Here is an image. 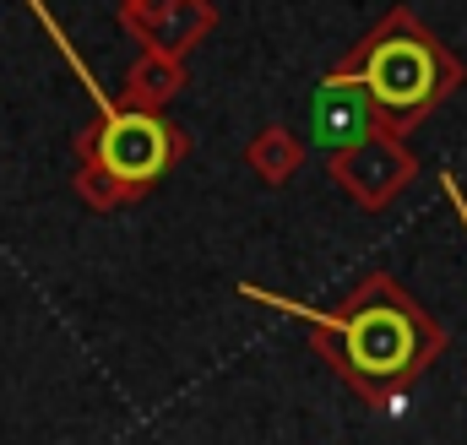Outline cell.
Returning <instances> with one entry per match:
<instances>
[{
	"label": "cell",
	"mask_w": 467,
	"mask_h": 445,
	"mask_svg": "<svg viewBox=\"0 0 467 445\" xmlns=\"http://www.w3.org/2000/svg\"><path fill=\"white\" fill-rule=\"evenodd\" d=\"M441 185H446V196H451V207H457V212H462V222H467V202H462V191H457V180H451V174H446V180H441Z\"/></svg>",
	"instance_id": "cell-10"
},
{
	"label": "cell",
	"mask_w": 467,
	"mask_h": 445,
	"mask_svg": "<svg viewBox=\"0 0 467 445\" xmlns=\"http://www.w3.org/2000/svg\"><path fill=\"white\" fill-rule=\"evenodd\" d=\"M185 82H191L185 77V55L141 44V55L125 71V104H136V109H169L185 93Z\"/></svg>",
	"instance_id": "cell-6"
},
{
	"label": "cell",
	"mask_w": 467,
	"mask_h": 445,
	"mask_svg": "<svg viewBox=\"0 0 467 445\" xmlns=\"http://www.w3.org/2000/svg\"><path fill=\"white\" fill-rule=\"evenodd\" d=\"M239 294L266 305V310H277V316L305 321L310 347L369 408H391L397 397H408L441 364V353H446V326L391 272H364L348 288V299L332 305V310L266 294L255 283H239Z\"/></svg>",
	"instance_id": "cell-1"
},
{
	"label": "cell",
	"mask_w": 467,
	"mask_h": 445,
	"mask_svg": "<svg viewBox=\"0 0 467 445\" xmlns=\"http://www.w3.org/2000/svg\"><path fill=\"white\" fill-rule=\"evenodd\" d=\"M191 158V130L174 125L169 109H136V104H99V119L77 130V202L93 212H119L152 196L169 169Z\"/></svg>",
	"instance_id": "cell-3"
},
{
	"label": "cell",
	"mask_w": 467,
	"mask_h": 445,
	"mask_svg": "<svg viewBox=\"0 0 467 445\" xmlns=\"http://www.w3.org/2000/svg\"><path fill=\"white\" fill-rule=\"evenodd\" d=\"M327 174H332V185L348 196L353 207L386 212V207L419 180V158H413L408 136H397V130H369V136H358L348 147L327 152Z\"/></svg>",
	"instance_id": "cell-4"
},
{
	"label": "cell",
	"mask_w": 467,
	"mask_h": 445,
	"mask_svg": "<svg viewBox=\"0 0 467 445\" xmlns=\"http://www.w3.org/2000/svg\"><path fill=\"white\" fill-rule=\"evenodd\" d=\"M115 5H119V27L130 33L136 22H152V16H158V11H169L174 0H115Z\"/></svg>",
	"instance_id": "cell-9"
},
{
	"label": "cell",
	"mask_w": 467,
	"mask_h": 445,
	"mask_svg": "<svg viewBox=\"0 0 467 445\" xmlns=\"http://www.w3.org/2000/svg\"><path fill=\"white\" fill-rule=\"evenodd\" d=\"M213 27H218V5H213V0H174V5L158 11L152 22H136L130 38H141V44H152V49H169V55H191Z\"/></svg>",
	"instance_id": "cell-7"
},
{
	"label": "cell",
	"mask_w": 467,
	"mask_h": 445,
	"mask_svg": "<svg viewBox=\"0 0 467 445\" xmlns=\"http://www.w3.org/2000/svg\"><path fill=\"white\" fill-rule=\"evenodd\" d=\"M332 71L364 82V93L380 109V125L397 136L419 130L467 82V66L457 60V49H446L413 5H391Z\"/></svg>",
	"instance_id": "cell-2"
},
{
	"label": "cell",
	"mask_w": 467,
	"mask_h": 445,
	"mask_svg": "<svg viewBox=\"0 0 467 445\" xmlns=\"http://www.w3.org/2000/svg\"><path fill=\"white\" fill-rule=\"evenodd\" d=\"M244 163H250V174H255L261 185L283 191V185L305 169V141H299L288 125H266V130H255V136L244 141Z\"/></svg>",
	"instance_id": "cell-8"
},
{
	"label": "cell",
	"mask_w": 467,
	"mask_h": 445,
	"mask_svg": "<svg viewBox=\"0 0 467 445\" xmlns=\"http://www.w3.org/2000/svg\"><path fill=\"white\" fill-rule=\"evenodd\" d=\"M310 119H316V141H321L327 152L348 147V141L369 136V130H386L375 98L364 93V82H353L343 71H327V77H321L316 104H310Z\"/></svg>",
	"instance_id": "cell-5"
}]
</instances>
